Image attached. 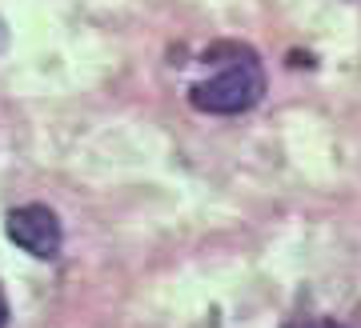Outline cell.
<instances>
[{"instance_id":"1","label":"cell","mask_w":361,"mask_h":328,"mask_svg":"<svg viewBox=\"0 0 361 328\" xmlns=\"http://www.w3.org/2000/svg\"><path fill=\"white\" fill-rule=\"evenodd\" d=\"M261 96H265V72H261L253 52L237 56L229 68H221L217 76H209V80L189 89V104L209 116H241Z\"/></svg>"},{"instance_id":"2","label":"cell","mask_w":361,"mask_h":328,"mask_svg":"<svg viewBox=\"0 0 361 328\" xmlns=\"http://www.w3.org/2000/svg\"><path fill=\"white\" fill-rule=\"evenodd\" d=\"M4 236L37 260H56L61 244H65V228L49 204H20L4 216Z\"/></svg>"},{"instance_id":"3","label":"cell","mask_w":361,"mask_h":328,"mask_svg":"<svg viewBox=\"0 0 361 328\" xmlns=\"http://www.w3.org/2000/svg\"><path fill=\"white\" fill-rule=\"evenodd\" d=\"M285 328H345V324H337V320H322V316H317V320H289Z\"/></svg>"},{"instance_id":"4","label":"cell","mask_w":361,"mask_h":328,"mask_svg":"<svg viewBox=\"0 0 361 328\" xmlns=\"http://www.w3.org/2000/svg\"><path fill=\"white\" fill-rule=\"evenodd\" d=\"M8 324V301H4V292H0V328Z\"/></svg>"},{"instance_id":"5","label":"cell","mask_w":361,"mask_h":328,"mask_svg":"<svg viewBox=\"0 0 361 328\" xmlns=\"http://www.w3.org/2000/svg\"><path fill=\"white\" fill-rule=\"evenodd\" d=\"M0 40H4V37H0Z\"/></svg>"}]
</instances>
